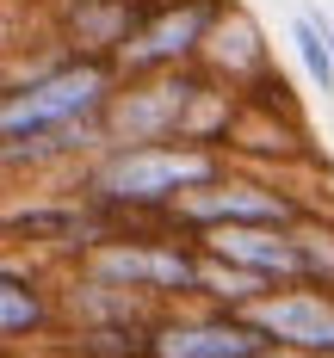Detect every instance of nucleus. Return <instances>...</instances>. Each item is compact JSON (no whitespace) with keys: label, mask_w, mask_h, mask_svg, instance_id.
<instances>
[{"label":"nucleus","mask_w":334,"mask_h":358,"mask_svg":"<svg viewBox=\"0 0 334 358\" xmlns=\"http://www.w3.org/2000/svg\"><path fill=\"white\" fill-rule=\"evenodd\" d=\"M229 155L192 143H130V148H99L69 173V198L106 216V229H143L180 204L186 192H198L204 179H217Z\"/></svg>","instance_id":"1"},{"label":"nucleus","mask_w":334,"mask_h":358,"mask_svg":"<svg viewBox=\"0 0 334 358\" xmlns=\"http://www.w3.org/2000/svg\"><path fill=\"white\" fill-rule=\"evenodd\" d=\"M291 43H297L303 74L316 80V93H334V31H328V19L297 13V19H291Z\"/></svg>","instance_id":"14"},{"label":"nucleus","mask_w":334,"mask_h":358,"mask_svg":"<svg viewBox=\"0 0 334 358\" xmlns=\"http://www.w3.org/2000/svg\"><path fill=\"white\" fill-rule=\"evenodd\" d=\"M155 0H50V43L62 56H87L106 62L130 43V31L148 19Z\"/></svg>","instance_id":"10"},{"label":"nucleus","mask_w":334,"mask_h":358,"mask_svg":"<svg viewBox=\"0 0 334 358\" xmlns=\"http://www.w3.org/2000/svg\"><path fill=\"white\" fill-rule=\"evenodd\" d=\"M111 87H118V74L106 62L50 50L37 69H19L0 80V143H32V136L93 124L106 111Z\"/></svg>","instance_id":"3"},{"label":"nucleus","mask_w":334,"mask_h":358,"mask_svg":"<svg viewBox=\"0 0 334 358\" xmlns=\"http://www.w3.org/2000/svg\"><path fill=\"white\" fill-rule=\"evenodd\" d=\"M316 210H334V192L303 185V179H279V173H254V167H223L198 192H186L161 222L174 235H186V241H198L204 229H235V222L291 229V222H303Z\"/></svg>","instance_id":"4"},{"label":"nucleus","mask_w":334,"mask_h":358,"mask_svg":"<svg viewBox=\"0 0 334 358\" xmlns=\"http://www.w3.org/2000/svg\"><path fill=\"white\" fill-rule=\"evenodd\" d=\"M198 253L217 259L229 272H248L266 290L297 285V248H291V229H260V222H235V229H204L198 235Z\"/></svg>","instance_id":"11"},{"label":"nucleus","mask_w":334,"mask_h":358,"mask_svg":"<svg viewBox=\"0 0 334 358\" xmlns=\"http://www.w3.org/2000/svg\"><path fill=\"white\" fill-rule=\"evenodd\" d=\"M143 358H266V346L242 315L180 303V309H155V322L143 327Z\"/></svg>","instance_id":"9"},{"label":"nucleus","mask_w":334,"mask_h":358,"mask_svg":"<svg viewBox=\"0 0 334 358\" xmlns=\"http://www.w3.org/2000/svg\"><path fill=\"white\" fill-rule=\"evenodd\" d=\"M291 248H297V285L334 290V210L291 222Z\"/></svg>","instance_id":"13"},{"label":"nucleus","mask_w":334,"mask_h":358,"mask_svg":"<svg viewBox=\"0 0 334 358\" xmlns=\"http://www.w3.org/2000/svg\"><path fill=\"white\" fill-rule=\"evenodd\" d=\"M6 6H37V0H0V13H6Z\"/></svg>","instance_id":"15"},{"label":"nucleus","mask_w":334,"mask_h":358,"mask_svg":"<svg viewBox=\"0 0 334 358\" xmlns=\"http://www.w3.org/2000/svg\"><path fill=\"white\" fill-rule=\"evenodd\" d=\"M198 69L217 74L223 87H248L260 69H272V50H266V31H260V19L242 6V0H229L217 13V25L204 37V56H198Z\"/></svg>","instance_id":"12"},{"label":"nucleus","mask_w":334,"mask_h":358,"mask_svg":"<svg viewBox=\"0 0 334 358\" xmlns=\"http://www.w3.org/2000/svg\"><path fill=\"white\" fill-rule=\"evenodd\" d=\"M204 87V69H167V74H137L111 87L106 111H99V143L130 148V143H180L186 111Z\"/></svg>","instance_id":"5"},{"label":"nucleus","mask_w":334,"mask_h":358,"mask_svg":"<svg viewBox=\"0 0 334 358\" xmlns=\"http://www.w3.org/2000/svg\"><path fill=\"white\" fill-rule=\"evenodd\" d=\"M56 334H62L56 266L0 253V358H37Z\"/></svg>","instance_id":"7"},{"label":"nucleus","mask_w":334,"mask_h":358,"mask_svg":"<svg viewBox=\"0 0 334 358\" xmlns=\"http://www.w3.org/2000/svg\"><path fill=\"white\" fill-rule=\"evenodd\" d=\"M229 0H155L148 19L130 31V43L111 56L118 80H137V74H167V69H192L204 56V37L217 25V13Z\"/></svg>","instance_id":"6"},{"label":"nucleus","mask_w":334,"mask_h":358,"mask_svg":"<svg viewBox=\"0 0 334 358\" xmlns=\"http://www.w3.org/2000/svg\"><path fill=\"white\" fill-rule=\"evenodd\" d=\"M56 272L99 278V285L130 290V296H143L155 309H180V303H198L204 253H198V241L174 235L167 222H143V229H106L99 241H87Z\"/></svg>","instance_id":"2"},{"label":"nucleus","mask_w":334,"mask_h":358,"mask_svg":"<svg viewBox=\"0 0 334 358\" xmlns=\"http://www.w3.org/2000/svg\"><path fill=\"white\" fill-rule=\"evenodd\" d=\"M242 322L260 334L266 352L297 358H334V290L316 285H279L242 309Z\"/></svg>","instance_id":"8"}]
</instances>
